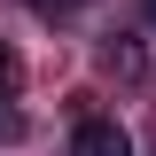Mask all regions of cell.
<instances>
[{
  "label": "cell",
  "instance_id": "6da1fadb",
  "mask_svg": "<svg viewBox=\"0 0 156 156\" xmlns=\"http://www.w3.org/2000/svg\"><path fill=\"white\" fill-rule=\"evenodd\" d=\"M70 156H133V133H125L117 117H78Z\"/></svg>",
  "mask_w": 156,
  "mask_h": 156
},
{
  "label": "cell",
  "instance_id": "7a4b0ae2",
  "mask_svg": "<svg viewBox=\"0 0 156 156\" xmlns=\"http://www.w3.org/2000/svg\"><path fill=\"white\" fill-rule=\"evenodd\" d=\"M16 86H23V62H16V47L0 39V101H16Z\"/></svg>",
  "mask_w": 156,
  "mask_h": 156
},
{
  "label": "cell",
  "instance_id": "3957f363",
  "mask_svg": "<svg viewBox=\"0 0 156 156\" xmlns=\"http://www.w3.org/2000/svg\"><path fill=\"white\" fill-rule=\"evenodd\" d=\"M31 8H39V16H70L78 0H31Z\"/></svg>",
  "mask_w": 156,
  "mask_h": 156
},
{
  "label": "cell",
  "instance_id": "277c9868",
  "mask_svg": "<svg viewBox=\"0 0 156 156\" xmlns=\"http://www.w3.org/2000/svg\"><path fill=\"white\" fill-rule=\"evenodd\" d=\"M140 8H148V23H156V0H140Z\"/></svg>",
  "mask_w": 156,
  "mask_h": 156
}]
</instances>
